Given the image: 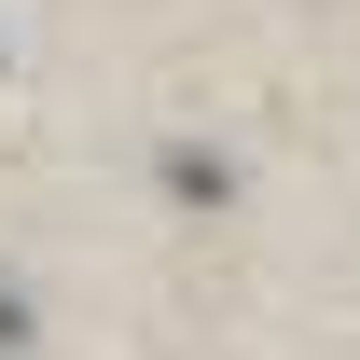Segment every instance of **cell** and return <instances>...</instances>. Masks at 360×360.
Segmentation results:
<instances>
[{"label": "cell", "mask_w": 360, "mask_h": 360, "mask_svg": "<svg viewBox=\"0 0 360 360\" xmlns=\"http://www.w3.org/2000/svg\"><path fill=\"white\" fill-rule=\"evenodd\" d=\"M28 347V291H14V277H0V360Z\"/></svg>", "instance_id": "2"}, {"label": "cell", "mask_w": 360, "mask_h": 360, "mask_svg": "<svg viewBox=\"0 0 360 360\" xmlns=\"http://www.w3.org/2000/svg\"><path fill=\"white\" fill-rule=\"evenodd\" d=\"M167 194H180V208H222V194H236V167L208 153V139H180V153H167Z\"/></svg>", "instance_id": "1"}]
</instances>
